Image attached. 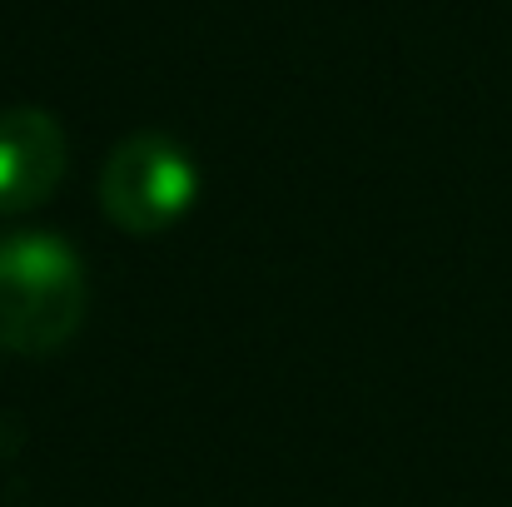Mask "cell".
<instances>
[{
	"label": "cell",
	"mask_w": 512,
	"mask_h": 507,
	"mask_svg": "<svg viewBox=\"0 0 512 507\" xmlns=\"http://www.w3.org/2000/svg\"><path fill=\"white\" fill-rule=\"evenodd\" d=\"M85 304V264L60 234H0V353L40 358L65 348L85 324Z\"/></svg>",
	"instance_id": "obj_1"
},
{
	"label": "cell",
	"mask_w": 512,
	"mask_h": 507,
	"mask_svg": "<svg viewBox=\"0 0 512 507\" xmlns=\"http://www.w3.org/2000/svg\"><path fill=\"white\" fill-rule=\"evenodd\" d=\"M199 199V165L194 155L160 130H140L110 150L100 169V209L125 234H165Z\"/></svg>",
	"instance_id": "obj_2"
},
{
	"label": "cell",
	"mask_w": 512,
	"mask_h": 507,
	"mask_svg": "<svg viewBox=\"0 0 512 507\" xmlns=\"http://www.w3.org/2000/svg\"><path fill=\"white\" fill-rule=\"evenodd\" d=\"M70 165L65 130L40 105H10L0 110V214H30L40 209Z\"/></svg>",
	"instance_id": "obj_3"
}]
</instances>
